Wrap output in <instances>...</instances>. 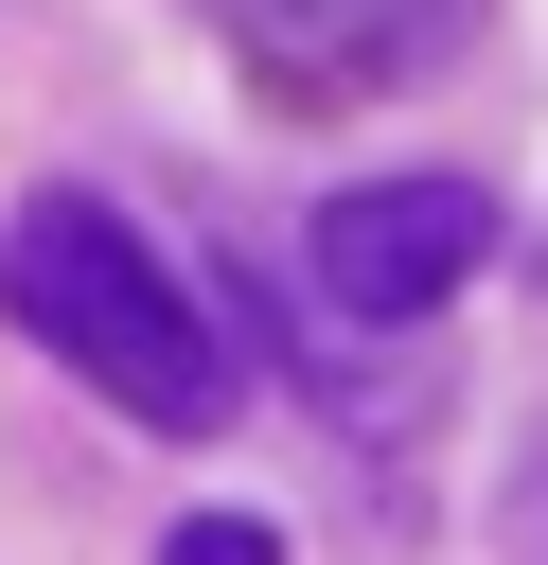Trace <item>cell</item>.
Listing matches in <instances>:
<instances>
[{
	"instance_id": "obj_2",
	"label": "cell",
	"mask_w": 548,
	"mask_h": 565,
	"mask_svg": "<svg viewBox=\"0 0 548 565\" xmlns=\"http://www.w3.org/2000/svg\"><path fill=\"white\" fill-rule=\"evenodd\" d=\"M495 265V177H354L336 212H318V300L354 318V335H424L460 282Z\"/></svg>"
},
{
	"instance_id": "obj_4",
	"label": "cell",
	"mask_w": 548,
	"mask_h": 565,
	"mask_svg": "<svg viewBox=\"0 0 548 565\" xmlns=\"http://www.w3.org/2000/svg\"><path fill=\"white\" fill-rule=\"evenodd\" d=\"M159 565H283V530H265V512H177Z\"/></svg>"
},
{
	"instance_id": "obj_1",
	"label": "cell",
	"mask_w": 548,
	"mask_h": 565,
	"mask_svg": "<svg viewBox=\"0 0 548 565\" xmlns=\"http://www.w3.org/2000/svg\"><path fill=\"white\" fill-rule=\"evenodd\" d=\"M0 318H18L53 371H88L124 424H159V441H212V424L247 406L230 318H212L106 194H18V230H0Z\"/></svg>"
},
{
	"instance_id": "obj_3",
	"label": "cell",
	"mask_w": 548,
	"mask_h": 565,
	"mask_svg": "<svg viewBox=\"0 0 548 565\" xmlns=\"http://www.w3.org/2000/svg\"><path fill=\"white\" fill-rule=\"evenodd\" d=\"M230 18V53L283 88V106H371V88H424L460 35H477V0H212Z\"/></svg>"
}]
</instances>
